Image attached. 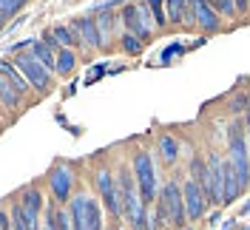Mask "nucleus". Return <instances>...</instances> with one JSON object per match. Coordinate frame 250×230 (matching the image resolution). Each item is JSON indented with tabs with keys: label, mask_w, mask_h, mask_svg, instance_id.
I'll list each match as a JSON object with an SVG mask.
<instances>
[{
	"label": "nucleus",
	"mask_w": 250,
	"mask_h": 230,
	"mask_svg": "<svg viewBox=\"0 0 250 230\" xmlns=\"http://www.w3.org/2000/svg\"><path fill=\"white\" fill-rule=\"evenodd\" d=\"M29 51H31V54H34L40 63H43V65H46L48 71H51V68H57V54H54V48L48 46L46 40H31V43H29Z\"/></svg>",
	"instance_id": "nucleus-15"
},
{
	"label": "nucleus",
	"mask_w": 250,
	"mask_h": 230,
	"mask_svg": "<svg viewBox=\"0 0 250 230\" xmlns=\"http://www.w3.org/2000/svg\"><path fill=\"white\" fill-rule=\"evenodd\" d=\"M23 208H26V213H40V205H43V196H40V190L37 188H31L23 193V202H20Z\"/></svg>",
	"instance_id": "nucleus-23"
},
{
	"label": "nucleus",
	"mask_w": 250,
	"mask_h": 230,
	"mask_svg": "<svg viewBox=\"0 0 250 230\" xmlns=\"http://www.w3.org/2000/svg\"><path fill=\"white\" fill-rule=\"evenodd\" d=\"M156 151L162 156V162L165 165H173L176 159H179V145H176V139L171 134H162V137L156 139Z\"/></svg>",
	"instance_id": "nucleus-16"
},
{
	"label": "nucleus",
	"mask_w": 250,
	"mask_h": 230,
	"mask_svg": "<svg viewBox=\"0 0 250 230\" xmlns=\"http://www.w3.org/2000/svg\"><path fill=\"white\" fill-rule=\"evenodd\" d=\"M248 134H250V108H248Z\"/></svg>",
	"instance_id": "nucleus-32"
},
{
	"label": "nucleus",
	"mask_w": 250,
	"mask_h": 230,
	"mask_svg": "<svg viewBox=\"0 0 250 230\" xmlns=\"http://www.w3.org/2000/svg\"><path fill=\"white\" fill-rule=\"evenodd\" d=\"M94 185H97V193H100V202L105 205L114 219H123L125 216V202H123V190H120V182L114 179L111 170H97L94 173Z\"/></svg>",
	"instance_id": "nucleus-3"
},
{
	"label": "nucleus",
	"mask_w": 250,
	"mask_h": 230,
	"mask_svg": "<svg viewBox=\"0 0 250 230\" xmlns=\"http://www.w3.org/2000/svg\"><path fill=\"white\" fill-rule=\"evenodd\" d=\"M176 54H182V46H179V43H173V46H168V48H165L159 60H162V63H173V57H176Z\"/></svg>",
	"instance_id": "nucleus-27"
},
{
	"label": "nucleus",
	"mask_w": 250,
	"mask_h": 230,
	"mask_svg": "<svg viewBox=\"0 0 250 230\" xmlns=\"http://www.w3.org/2000/svg\"><path fill=\"white\" fill-rule=\"evenodd\" d=\"M213 9H216L219 15H225V17H233V15H239L236 12V0H208Z\"/></svg>",
	"instance_id": "nucleus-25"
},
{
	"label": "nucleus",
	"mask_w": 250,
	"mask_h": 230,
	"mask_svg": "<svg viewBox=\"0 0 250 230\" xmlns=\"http://www.w3.org/2000/svg\"><path fill=\"white\" fill-rule=\"evenodd\" d=\"M208 179H210V202L222 205V199H225V159L219 153H210V159H208Z\"/></svg>",
	"instance_id": "nucleus-8"
},
{
	"label": "nucleus",
	"mask_w": 250,
	"mask_h": 230,
	"mask_svg": "<svg viewBox=\"0 0 250 230\" xmlns=\"http://www.w3.org/2000/svg\"><path fill=\"white\" fill-rule=\"evenodd\" d=\"M248 9H250V0H236V12H239V15H245Z\"/></svg>",
	"instance_id": "nucleus-30"
},
{
	"label": "nucleus",
	"mask_w": 250,
	"mask_h": 230,
	"mask_svg": "<svg viewBox=\"0 0 250 230\" xmlns=\"http://www.w3.org/2000/svg\"><path fill=\"white\" fill-rule=\"evenodd\" d=\"M51 34L57 37V43H60L62 48H74L80 43L77 29H74V26H65V23H62V26H54V29H51Z\"/></svg>",
	"instance_id": "nucleus-18"
},
{
	"label": "nucleus",
	"mask_w": 250,
	"mask_h": 230,
	"mask_svg": "<svg viewBox=\"0 0 250 230\" xmlns=\"http://www.w3.org/2000/svg\"><path fill=\"white\" fill-rule=\"evenodd\" d=\"M193 15H196V26L202 31H219L222 26V15L208 0H193Z\"/></svg>",
	"instance_id": "nucleus-9"
},
{
	"label": "nucleus",
	"mask_w": 250,
	"mask_h": 230,
	"mask_svg": "<svg viewBox=\"0 0 250 230\" xmlns=\"http://www.w3.org/2000/svg\"><path fill=\"white\" fill-rule=\"evenodd\" d=\"M12 63L20 68V74L26 77V83H29L37 94H46L48 91V85H51V71H48L46 65L37 60L31 51H20Z\"/></svg>",
	"instance_id": "nucleus-5"
},
{
	"label": "nucleus",
	"mask_w": 250,
	"mask_h": 230,
	"mask_svg": "<svg viewBox=\"0 0 250 230\" xmlns=\"http://www.w3.org/2000/svg\"><path fill=\"white\" fill-rule=\"evenodd\" d=\"M0 74L6 77V80H9V83H12V85H15L20 94L29 91V83H26V77L20 74V68H17L12 60H3V63H0Z\"/></svg>",
	"instance_id": "nucleus-17"
},
{
	"label": "nucleus",
	"mask_w": 250,
	"mask_h": 230,
	"mask_svg": "<svg viewBox=\"0 0 250 230\" xmlns=\"http://www.w3.org/2000/svg\"><path fill=\"white\" fill-rule=\"evenodd\" d=\"M168 23H173V26H196L193 0H168Z\"/></svg>",
	"instance_id": "nucleus-11"
},
{
	"label": "nucleus",
	"mask_w": 250,
	"mask_h": 230,
	"mask_svg": "<svg viewBox=\"0 0 250 230\" xmlns=\"http://www.w3.org/2000/svg\"><path fill=\"white\" fill-rule=\"evenodd\" d=\"M71 26L77 29V34L83 37V43H85L88 48H103V37H100V26H97V17L83 15V17H77V20H74Z\"/></svg>",
	"instance_id": "nucleus-10"
},
{
	"label": "nucleus",
	"mask_w": 250,
	"mask_h": 230,
	"mask_svg": "<svg viewBox=\"0 0 250 230\" xmlns=\"http://www.w3.org/2000/svg\"><path fill=\"white\" fill-rule=\"evenodd\" d=\"M245 108H250L248 97H245V94H236L233 103H230V111H236V114H239V111H245Z\"/></svg>",
	"instance_id": "nucleus-28"
},
{
	"label": "nucleus",
	"mask_w": 250,
	"mask_h": 230,
	"mask_svg": "<svg viewBox=\"0 0 250 230\" xmlns=\"http://www.w3.org/2000/svg\"><path fill=\"white\" fill-rule=\"evenodd\" d=\"M148 3H151V12H154V23L156 26H165L168 17H165V12H162V0H148Z\"/></svg>",
	"instance_id": "nucleus-26"
},
{
	"label": "nucleus",
	"mask_w": 250,
	"mask_h": 230,
	"mask_svg": "<svg viewBox=\"0 0 250 230\" xmlns=\"http://www.w3.org/2000/svg\"><path fill=\"white\" fill-rule=\"evenodd\" d=\"M228 151H230V162H233L236 173H239V182H242V190L250 185V139H245V131L242 125L233 123L230 125V142H228Z\"/></svg>",
	"instance_id": "nucleus-2"
},
{
	"label": "nucleus",
	"mask_w": 250,
	"mask_h": 230,
	"mask_svg": "<svg viewBox=\"0 0 250 230\" xmlns=\"http://www.w3.org/2000/svg\"><path fill=\"white\" fill-rule=\"evenodd\" d=\"M120 17H123V23L128 26V31H131V34H137L140 40H148V37H151V29L142 23L140 6H137V3H128V6L123 9V15H120Z\"/></svg>",
	"instance_id": "nucleus-12"
},
{
	"label": "nucleus",
	"mask_w": 250,
	"mask_h": 230,
	"mask_svg": "<svg viewBox=\"0 0 250 230\" xmlns=\"http://www.w3.org/2000/svg\"><path fill=\"white\" fill-rule=\"evenodd\" d=\"M142 43H145V40H140V37L131 34V31H123V34H120V46H123L125 54H142Z\"/></svg>",
	"instance_id": "nucleus-21"
},
{
	"label": "nucleus",
	"mask_w": 250,
	"mask_h": 230,
	"mask_svg": "<svg viewBox=\"0 0 250 230\" xmlns=\"http://www.w3.org/2000/svg\"><path fill=\"white\" fill-rule=\"evenodd\" d=\"M131 170H134V176H137V185H140V196L145 205H151V202L159 196L156 190V173H154V165H151V153L148 151H134V159H131Z\"/></svg>",
	"instance_id": "nucleus-4"
},
{
	"label": "nucleus",
	"mask_w": 250,
	"mask_h": 230,
	"mask_svg": "<svg viewBox=\"0 0 250 230\" xmlns=\"http://www.w3.org/2000/svg\"><path fill=\"white\" fill-rule=\"evenodd\" d=\"M51 196L57 205H65V202H71V190H74V173L65 168V165H57V168L51 170Z\"/></svg>",
	"instance_id": "nucleus-7"
},
{
	"label": "nucleus",
	"mask_w": 250,
	"mask_h": 230,
	"mask_svg": "<svg viewBox=\"0 0 250 230\" xmlns=\"http://www.w3.org/2000/svg\"><path fill=\"white\" fill-rule=\"evenodd\" d=\"M74 65H77V54H74V48H60L57 51V74H71L74 71Z\"/></svg>",
	"instance_id": "nucleus-19"
},
{
	"label": "nucleus",
	"mask_w": 250,
	"mask_h": 230,
	"mask_svg": "<svg viewBox=\"0 0 250 230\" xmlns=\"http://www.w3.org/2000/svg\"><path fill=\"white\" fill-rule=\"evenodd\" d=\"M29 0H0V20L6 23V20H12V17L26 6Z\"/></svg>",
	"instance_id": "nucleus-24"
},
{
	"label": "nucleus",
	"mask_w": 250,
	"mask_h": 230,
	"mask_svg": "<svg viewBox=\"0 0 250 230\" xmlns=\"http://www.w3.org/2000/svg\"><path fill=\"white\" fill-rule=\"evenodd\" d=\"M250 210V202H245V208H242V213H248Z\"/></svg>",
	"instance_id": "nucleus-31"
},
{
	"label": "nucleus",
	"mask_w": 250,
	"mask_h": 230,
	"mask_svg": "<svg viewBox=\"0 0 250 230\" xmlns=\"http://www.w3.org/2000/svg\"><path fill=\"white\" fill-rule=\"evenodd\" d=\"M43 230H57V208H48L46 210V225Z\"/></svg>",
	"instance_id": "nucleus-29"
},
{
	"label": "nucleus",
	"mask_w": 250,
	"mask_h": 230,
	"mask_svg": "<svg viewBox=\"0 0 250 230\" xmlns=\"http://www.w3.org/2000/svg\"><path fill=\"white\" fill-rule=\"evenodd\" d=\"M88 193H77L71 205H68V213H71V222H74V230H91L88 225Z\"/></svg>",
	"instance_id": "nucleus-13"
},
{
	"label": "nucleus",
	"mask_w": 250,
	"mask_h": 230,
	"mask_svg": "<svg viewBox=\"0 0 250 230\" xmlns=\"http://www.w3.org/2000/svg\"><path fill=\"white\" fill-rule=\"evenodd\" d=\"M239 196H242V182H239V173H236L233 162H230V159H225V199H222V208L233 205Z\"/></svg>",
	"instance_id": "nucleus-14"
},
{
	"label": "nucleus",
	"mask_w": 250,
	"mask_h": 230,
	"mask_svg": "<svg viewBox=\"0 0 250 230\" xmlns=\"http://www.w3.org/2000/svg\"><path fill=\"white\" fill-rule=\"evenodd\" d=\"M156 213L162 216L165 225L171 228H182L188 222V208H185V193L182 185L176 182H165L159 190V202H156Z\"/></svg>",
	"instance_id": "nucleus-1"
},
{
	"label": "nucleus",
	"mask_w": 250,
	"mask_h": 230,
	"mask_svg": "<svg viewBox=\"0 0 250 230\" xmlns=\"http://www.w3.org/2000/svg\"><path fill=\"white\" fill-rule=\"evenodd\" d=\"M12 230H34L23 205H15V208H12Z\"/></svg>",
	"instance_id": "nucleus-22"
},
{
	"label": "nucleus",
	"mask_w": 250,
	"mask_h": 230,
	"mask_svg": "<svg viewBox=\"0 0 250 230\" xmlns=\"http://www.w3.org/2000/svg\"><path fill=\"white\" fill-rule=\"evenodd\" d=\"M182 193H185L188 222H196V219H202L205 208L210 205V202H208V196H205V190H202V185L193 182V179H188V182L182 185Z\"/></svg>",
	"instance_id": "nucleus-6"
},
{
	"label": "nucleus",
	"mask_w": 250,
	"mask_h": 230,
	"mask_svg": "<svg viewBox=\"0 0 250 230\" xmlns=\"http://www.w3.org/2000/svg\"><path fill=\"white\" fill-rule=\"evenodd\" d=\"M0 103H3L6 108H17L20 105V91H17L6 77H3V83H0Z\"/></svg>",
	"instance_id": "nucleus-20"
}]
</instances>
